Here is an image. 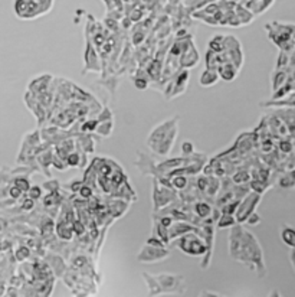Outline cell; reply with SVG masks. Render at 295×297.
<instances>
[{"instance_id":"obj_20","label":"cell","mask_w":295,"mask_h":297,"mask_svg":"<svg viewBox=\"0 0 295 297\" xmlns=\"http://www.w3.org/2000/svg\"><path fill=\"white\" fill-rule=\"evenodd\" d=\"M65 160H67V163H68L69 166H74V167H76V166L79 165V157H78V153H69V154H68V157H67Z\"/></svg>"},{"instance_id":"obj_12","label":"cell","mask_w":295,"mask_h":297,"mask_svg":"<svg viewBox=\"0 0 295 297\" xmlns=\"http://www.w3.org/2000/svg\"><path fill=\"white\" fill-rule=\"evenodd\" d=\"M212 211H213V208L205 201H200L194 205V214L202 220H208L212 215Z\"/></svg>"},{"instance_id":"obj_2","label":"cell","mask_w":295,"mask_h":297,"mask_svg":"<svg viewBox=\"0 0 295 297\" xmlns=\"http://www.w3.org/2000/svg\"><path fill=\"white\" fill-rule=\"evenodd\" d=\"M177 123L179 117L169 118L151 130L147 139V146L154 154L167 156L172 151L177 137Z\"/></svg>"},{"instance_id":"obj_11","label":"cell","mask_w":295,"mask_h":297,"mask_svg":"<svg viewBox=\"0 0 295 297\" xmlns=\"http://www.w3.org/2000/svg\"><path fill=\"white\" fill-rule=\"evenodd\" d=\"M196 54H197V52H196L194 46L190 43V46L186 49L183 56H182V59H180V64H182L183 67H187V68L196 67V65H197V61H199V56H194V58H193V55H196Z\"/></svg>"},{"instance_id":"obj_19","label":"cell","mask_w":295,"mask_h":297,"mask_svg":"<svg viewBox=\"0 0 295 297\" xmlns=\"http://www.w3.org/2000/svg\"><path fill=\"white\" fill-rule=\"evenodd\" d=\"M249 178H251V176H249V173L242 170V172H239V173H236V175H235L233 181H235L236 184H243V182H248V181H249Z\"/></svg>"},{"instance_id":"obj_7","label":"cell","mask_w":295,"mask_h":297,"mask_svg":"<svg viewBox=\"0 0 295 297\" xmlns=\"http://www.w3.org/2000/svg\"><path fill=\"white\" fill-rule=\"evenodd\" d=\"M169 202H172V193L169 187H163L157 184V181H154V208H161Z\"/></svg>"},{"instance_id":"obj_10","label":"cell","mask_w":295,"mask_h":297,"mask_svg":"<svg viewBox=\"0 0 295 297\" xmlns=\"http://www.w3.org/2000/svg\"><path fill=\"white\" fill-rule=\"evenodd\" d=\"M279 235H281V240L282 242L290 247L291 250L295 248V229L290 225H282L281 226V231H279Z\"/></svg>"},{"instance_id":"obj_27","label":"cell","mask_w":295,"mask_h":297,"mask_svg":"<svg viewBox=\"0 0 295 297\" xmlns=\"http://www.w3.org/2000/svg\"><path fill=\"white\" fill-rule=\"evenodd\" d=\"M79 192H81V195L84 196V198H89L91 196V189L88 187V186H81V189H79Z\"/></svg>"},{"instance_id":"obj_16","label":"cell","mask_w":295,"mask_h":297,"mask_svg":"<svg viewBox=\"0 0 295 297\" xmlns=\"http://www.w3.org/2000/svg\"><path fill=\"white\" fill-rule=\"evenodd\" d=\"M279 185L282 187H287V189H293L295 186V169L291 170L287 176H284L281 181H279Z\"/></svg>"},{"instance_id":"obj_6","label":"cell","mask_w":295,"mask_h":297,"mask_svg":"<svg viewBox=\"0 0 295 297\" xmlns=\"http://www.w3.org/2000/svg\"><path fill=\"white\" fill-rule=\"evenodd\" d=\"M169 256H170V251L166 247H156V245H151V244H146L139 251L137 261L144 262V264H151V262L166 260Z\"/></svg>"},{"instance_id":"obj_17","label":"cell","mask_w":295,"mask_h":297,"mask_svg":"<svg viewBox=\"0 0 295 297\" xmlns=\"http://www.w3.org/2000/svg\"><path fill=\"white\" fill-rule=\"evenodd\" d=\"M170 184H172L173 187H176V189H185L186 186H187V178L183 176V175H179V176L173 178V181H172Z\"/></svg>"},{"instance_id":"obj_1","label":"cell","mask_w":295,"mask_h":297,"mask_svg":"<svg viewBox=\"0 0 295 297\" xmlns=\"http://www.w3.org/2000/svg\"><path fill=\"white\" fill-rule=\"evenodd\" d=\"M235 260L245 264V265H248L249 268H252L260 278L266 276V267H265V261H263V253H262V248L259 245L258 240L254 237L252 232L246 231L245 228H243L241 245H239V250L236 253Z\"/></svg>"},{"instance_id":"obj_28","label":"cell","mask_w":295,"mask_h":297,"mask_svg":"<svg viewBox=\"0 0 295 297\" xmlns=\"http://www.w3.org/2000/svg\"><path fill=\"white\" fill-rule=\"evenodd\" d=\"M88 129H89V130H95V129H97V121H92L91 124H89V121H87V123L84 124L82 130H84V131H87Z\"/></svg>"},{"instance_id":"obj_5","label":"cell","mask_w":295,"mask_h":297,"mask_svg":"<svg viewBox=\"0 0 295 297\" xmlns=\"http://www.w3.org/2000/svg\"><path fill=\"white\" fill-rule=\"evenodd\" d=\"M260 202V193L258 192H251L248 193L242 201H239V205L235 211V218H236V223H242L246 221V218L255 212L257 206Z\"/></svg>"},{"instance_id":"obj_14","label":"cell","mask_w":295,"mask_h":297,"mask_svg":"<svg viewBox=\"0 0 295 297\" xmlns=\"http://www.w3.org/2000/svg\"><path fill=\"white\" fill-rule=\"evenodd\" d=\"M236 223V218L235 215H230V214H223L222 212L219 220H218V226L219 228H227V226H233Z\"/></svg>"},{"instance_id":"obj_26","label":"cell","mask_w":295,"mask_h":297,"mask_svg":"<svg viewBox=\"0 0 295 297\" xmlns=\"http://www.w3.org/2000/svg\"><path fill=\"white\" fill-rule=\"evenodd\" d=\"M134 84H136V87H137L139 90H146V88H147V81L143 79V78H137Z\"/></svg>"},{"instance_id":"obj_9","label":"cell","mask_w":295,"mask_h":297,"mask_svg":"<svg viewBox=\"0 0 295 297\" xmlns=\"http://www.w3.org/2000/svg\"><path fill=\"white\" fill-rule=\"evenodd\" d=\"M219 79V74H218V70H212V68H206V71H203L200 78H199V82L202 87H212L218 82Z\"/></svg>"},{"instance_id":"obj_4","label":"cell","mask_w":295,"mask_h":297,"mask_svg":"<svg viewBox=\"0 0 295 297\" xmlns=\"http://www.w3.org/2000/svg\"><path fill=\"white\" fill-rule=\"evenodd\" d=\"M158 295L161 293H169V292H177L183 293L185 292V278L183 276H174V274H160L154 276Z\"/></svg>"},{"instance_id":"obj_23","label":"cell","mask_w":295,"mask_h":297,"mask_svg":"<svg viewBox=\"0 0 295 297\" xmlns=\"http://www.w3.org/2000/svg\"><path fill=\"white\" fill-rule=\"evenodd\" d=\"M40 193H42V189H40L39 186H34V187L29 189V195H31V198H32L34 201L40 196Z\"/></svg>"},{"instance_id":"obj_24","label":"cell","mask_w":295,"mask_h":297,"mask_svg":"<svg viewBox=\"0 0 295 297\" xmlns=\"http://www.w3.org/2000/svg\"><path fill=\"white\" fill-rule=\"evenodd\" d=\"M22 193H23V192H22V190H20V189H19V187H17V186H16V185L12 186V187L9 189V195H10V196H12L13 199L19 198V196H20Z\"/></svg>"},{"instance_id":"obj_3","label":"cell","mask_w":295,"mask_h":297,"mask_svg":"<svg viewBox=\"0 0 295 297\" xmlns=\"http://www.w3.org/2000/svg\"><path fill=\"white\" fill-rule=\"evenodd\" d=\"M176 247L191 257H202L206 254V241L197 231H190L180 235L176 241Z\"/></svg>"},{"instance_id":"obj_21","label":"cell","mask_w":295,"mask_h":297,"mask_svg":"<svg viewBox=\"0 0 295 297\" xmlns=\"http://www.w3.org/2000/svg\"><path fill=\"white\" fill-rule=\"evenodd\" d=\"M193 151H194L193 143H190V142H183V145H182V153L186 154V156H190V154H193Z\"/></svg>"},{"instance_id":"obj_25","label":"cell","mask_w":295,"mask_h":297,"mask_svg":"<svg viewBox=\"0 0 295 297\" xmlns=\"http://www.w3.org/2000/svg\"><path fill=\"white\" fill-rule=\"evenodd\" d=\"M206 186H208V178L200 176V178L197 179V187H199L202 192H205V190H206Z\"/></svg>"},{"instance_id":"obj_29","label":"cell","mask_w":295,"mask_h":297,"mask_svg":"<svg viewBox=\"0 0 295 297\" xmlns=\"http://www.w3.org/2000/svg\"><path fill=\"white\" fill-rule=\"evenodd\" d=\"M32 208H34V199L29 198V199L25 201V204H23V209H32Z\"/></svg>"},{"instance_id":"obj_22","label":"cell","mask_w":295,"mask_h":297,"mask_svg":"<svg viewBox=\"0 0 295 297\" xmlns=\"http://www.w3.org/2000/svg\"><path fill=\"white\" fill-rule=\"evenodd\" d=\"M245 223H248L249 225H258V223H260V217H259L257 212H252V214L246 218Z\"/></svg>"},{"instance_id":"obj_8","label":"cell","mask_w":295,"mask_h":297,"mask_svg":"<svg viewBox=\"0 0 295 297\" xmlns=\"http://www.w3.org/2000/svg\"><path fill=\"white\" fill-rule=\"evenodd\" d=\"M238 67L233 62H222L218 67V74L225 81H233L238 75Z\"/></svg>"},{"instance_id":"obj_18","label":"cell","mask_w":295,"mask_h":297,"mask_svg":"<svg viewBox=\"0 0 295 297\" xmlns=\"http://www.w3.org/2000/svg\"><path fill=\"white\" fill-rule=\"evenodd\" d=\"M15 185L17 186L22 192H28L29 189H31V185H29V181L28 179H25V178H17L16 181H15Z\"/></svg>"},{"instance_id":"obj_13","label":"cell","mask_w":295,"mask_h":297,"mask_svg":"<svg viewBox=\"0 0 295 297\" xmlns=\"http://www.w3.org/2000/svg\"><path fill=\"white\" fill-rule=\"evenodd\" d=\"M187 81H189V73L187 71H183L180 73V75L177 76V81H176V85H174V93L172 94L170 98H174L176 95L179 94H183L187 88Z\"/></svg>"},{"instance_id":"obj_30","label":"cell","mask_w":295,"mask_h":297,"mask_svg":"<svg viewBox=\"0 0 295 297\" xmlns=\"http://www.w3.org/2000/svg\"><path fill=\"white\" fill-rule=\"evenodd\" d=\"M290 257H291V262H293V265H294V270H295V248H293V251H291Z\"/></svg>"},{"instance_id":"obj_15","label":"cell","mask_w":295,"mask_h":297,"mask_svg":"<svg viewBox=\"0 0 295 297\" xmlns=\"http://www.w3.org/2000/svg\"><path fill=\"white\" fill-rule=\"evenodd\" d=\"M219 190V181L216 178H208V186H206V190L209 196H215Z\"/></svg>"}]
</instances>
